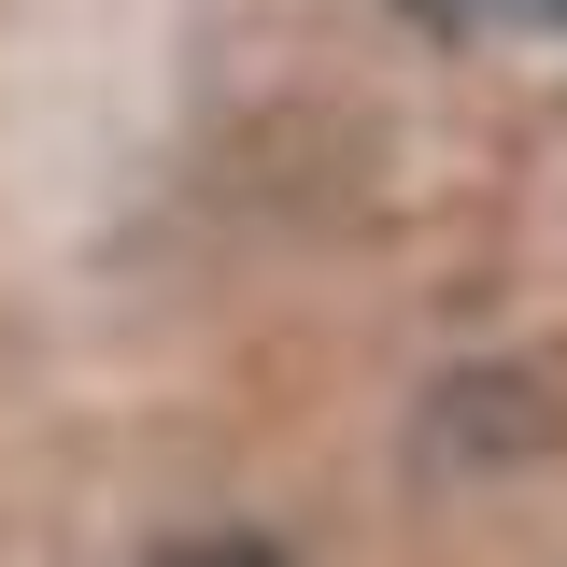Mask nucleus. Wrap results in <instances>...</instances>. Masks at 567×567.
I'll return each instance as SVG.
<instances>
[{
	"instance_id": "1",
	"label": "nucleus",
	"mask_w": 567,
	"mask_h": 567,
	"mask_svg": "<svg viewBox=\"0 0 567 567\" xmlns=\"http://www.w3.org/2000/svg\"><path fill=\"white\" fill-rule=\"evenodd\" d=\"M412 14L425 29H483V43L496 29H567V0H412Z\"/></svg>"
},
{
	"instance_id": "2",
	"label": "nucleus",
	"mask_w": 567,
	"mask_h": 567,
	"mask_svg": "<svg viewBox=\"0 0 567 567\" xmlns=\"http://www.w3.org/2000/svg\"><path fill=\"white\" fill-rule=\"evenodd\" d=\"M156 567H284V554H270V539H241V525H227V539H171Z\"/></svg>"
}]
</instances>
